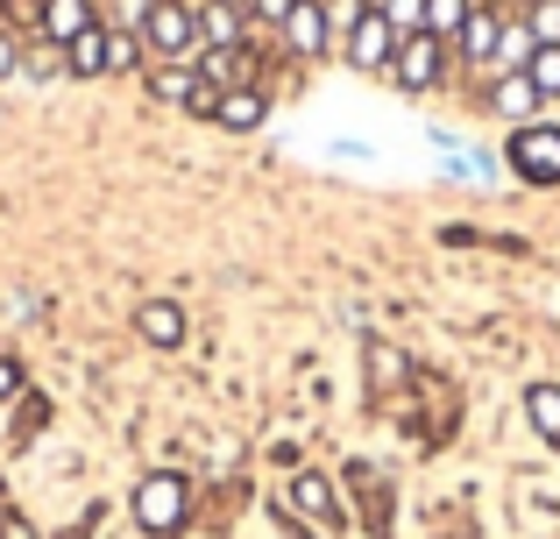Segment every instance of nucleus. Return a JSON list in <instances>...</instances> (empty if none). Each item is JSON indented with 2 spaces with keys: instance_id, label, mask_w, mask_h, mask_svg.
<instances>
[{
  "instance_id": "f257e3e1",
  "label": "nucleus",
  "mask_w": 560,
  "mask_h": 539,
  "mask_svg": "<svg viewBox=\"0 0 560 539\" xmlns=\"http://www.w3.org/2000/svg\"><path fill=\"white\" fill-rule=\"evenodd\" d=\"M136 36H142V50H150V65H191V57H199V8H185V0H150Z\"/></svg>"
},
{
  "instance_id": "f03ea898",
  "label": "nucleus",
  "mask_w": 560,
  "mask_h": 539,
  "mask_svg": "<svg viewBox=\"0 0 560 539\" xmlns=\"http://www.w3.org/2000/svg\"><path fill=\"white\" fill-rule=\"evenodd\" d=\"M128 504H136V526L150 532V539H171L191 518V483H185L178 469H156V476H142V483H136V497H128Z\"/></svg>"
},
{
  "instance_id": "7ed1b4c3",
  "label": "nucleus",
  "mask_w": 560,
  "mask_h": 539,
  "mask_svg": "<svg viewBox=\"0 0 560 539\" xmlns=\"http://www.w3.org/2000/svg\"><path fill=\"white\" fill-rule=\"evenodd\" d=\"M454 43H440V36H425V28H411L405 43H397V57H390V79L405 85V93H433V85H447V71H454Z\"/></svg>"
},
{
  "instance_id": "20e7f679",
  "label": "nucleus",
  "mask_w": 560,
  "mask_h": 539,
  "mask_svg": "<svg viewBox=\"0 0 560 539\" xmlns=\"http://www.w3.org/2000/svg\"><path fill=\"white\" fill-rule=\"evenodd\" d=\"M397 22L376 8V0H362L355 8V22H348V36H341V50H348V65L355 71H390V57H397Z\"/></svg>"
},
{
  "instance_id": "39448f33",
  "label": "nucleus",
  "mask_w": 560,
  "mask_h": 539,
  "mask_svg": "<svg viewBox=\"0 0 560 539\" xmlns=\"http://www.w3.org/2000/svg\"><path fill=\"white\" fill-rule=\"evenodd\" d=\"M504 164L518 171L525 185H560V128H553V121H525V128H511Z\"/></svg>"
},
{
  "instance_id": "423d86ee",
  "label": "nucleus",
  "mask_w": 560,
  "mask_h": 539,
  "mask_svg": "<svg viewBox=\"0 0 560 539\" xmlns=\"http://www.w3.org/2000/svg\"><path fill=\"white\" fill-rule=\"evenodd\" d=\"M284 504H291V518H305L313 532H341V490H334L319 469H299V476H291Z\"/></svg>"
},
{
  "instance_id": "0eeeda50",
  "label": "nucleus",
  "mask_w": 560,
  "mask_h": 539,
  "mask_svg": "<svg viewBox=\"0 0 560 539\" xmlns=\"http://www.w3.org/2000/svg\"><path fill=\"white\" fill-rule=\"evenodd\" d=\"M284 50L291 57H327V43H334V14H327V0H299V8L284 14Z\"/></svg>"
},
{
  "instance_id": "6e6552de",
  "label": "nucleus",
  "mask_w": 560,
  "mask_h": 539,
  "mask_svg": "<svg viewBox=\"0 0 560 539\" xmlns=\"http://www.w3.org/2000/svg\"><path fill=\"white\" fill-rule=\"evenodd\" d=\"M36 22H43V43H79L85 28H100V14H93V0H43L36 8Z\"/></svg>"
},
{
  "instance_id": "1a4fd4ad",
  "label": "nucleus",
  "mask_w": 560,
  "mask_h": 539,
  "mask_svg": "<svg viewBox=\"0 0 560 539\" xmlns=\"http://www.w3.org/2000/svg\"><path fill=\"white\" fill-rule=\"evenodd\" d=\"M242 36H248V8L199 0V50H242Z\"/></svg>"
},
{
  "instance_id": "9d476101",
  "label": "nucleus",
  "mask_w": 560,
  "mask_h": 539,
  "mask_svg": "<svg viewBox=\"0 0 560 539\" xmlns=\"http://www.w3.org/2000/svg\"><path fill=\"white\" fill-rule=\"evenodd\" d=\"M497 43H504V14H497V8H468L454 50H462L468 65H490V71H497Z\"/></svg>"
},
{
  "instance_id": "9b49d317",
  "label": "nucleus",
  "mask_w": 560,
  "mask_h": 539,
  "mask_svg": "<svg viewBox=\"0 0 560 539\" xmlns=\"http://www.w3.org/2000/svg\"><path fill=\"white\" fill-rule=\"evenodd\" d=\"M228 136H256L262 121H270V93L262 85H234V93H220V114H213Z\"/></svg>"
},
{
  "instance_id": "f8f14e48",
  "label": "nucleus",
  "mask_w": 560,
  "mask_h": 539,
  "mask_svg": "<svg viewBox=\"0 0 560 539\" xmlns=\"http://www.w3.org/2000/svg\"><path fill=\"white\" fill-rule=\"evenodd\" d=\"M136 333L150 348H185V305L178 298H142L136 305Z\"/></svg>"
},
{
  "instance_id": "ddd939ff",
  "label": "nucleus",
  "mask_w": 560,
  "mask_h": 539,
  "mask_svg": "<svg viewBox=\"0 0 560 539\" xmlns=\"http://www.w3.org/2000/svg\"><path fill=\"white\" fill-rule=\"evenodd\" d=\"M114 65V28H85L79 43H65V79H107Z\"/></svg>"
},
{
  "instance_id": "4468645a",
  "label": "nucleus",
  "mask_w": 560,
  "mask_h": 539,
  "mask_svg": "<svg viewBox=\"0 0 560 539\" xmlns=\"http://www.w3.org/2000/svg\"><path fill=\"white\" fill-rule=\"evenodd\" d=\"M490 107L497 114H504V121H533V107H539V85L533 79H525V71H497V79H490Z\"/></svg>"
},
{
  "instance_id": "2eb2a0df",
  "label": "nucleus",
  "mask_w": 560,
  "mask_h": 539,
  "mask_svg": "<svg viewBox=\"0 0 560 539\" xmlns=\"http://www.w3.org/2000/svg\"><path fill=\"white\" fill-rule=\"evenodd\" d=\"M525 419H533V433L547 447H560V384H533V390H525Z\"/></svg>"
},
{
  "instance_id": "dca6fc26",
  "label": "nucleus",
  "mask_w": 560,
  "mask_h": 539,
  "mask_svg": "<svg viewBox=\"0 0 560 539\" xmlns=\"http://www.w3.org/2000/svg\"><path fill=\"white\" fill-rule=\"evenodd\" d=\"M362 362H370V390H376V398L405 384V355H397L390 341H362Z\"/></svg>"
},
{
  "instance_id": "f3484780",
  "label": "nucleus",
  "mask_w": 560,
  "mask_h": 539,
  "mask_svg": "<svg viewBox=\"0 0 560 539\" xmlns=\"http://www.w3.org/2000/svg\"><path fill=\"white\" fill-rule=\"evenodd\" d=\"M533 50H539L533 22H504V43H497V71H525V65H533Z\"/></svg>"
},
{
  "instance_id": "a211bd4d",
  "label": "nucleus",
  "mask_w": 560,
  "mask_h": 539,
  "mask_svg": "<svg viewBox=\"0 0 560 539\" xmlns=\"http://www.w3.org/2000/svg\"><path fill=\"white\" fill-rule=\"evenodd\" d=\"M191 85H199V71H191V65H150V93L171 99V107H185Z\"/></svg>"
},
{
  "instance_id": "6ab92c4d",
  "label": "nucleus",
  "mask_w": 560,
  "mask_h": 539,
  "mask_svg": "<svg viewBox=\"0 0 560 539\" xmlns=\"http://www.w3.org/2000/svg\"><path fill=\"white\" fill-rule=\"evenodd\" d=\"M468 8H476V0H425V36L454 43V36H462V22H468Z\"/></svg>"
},
{
  "instance_id": "aec40b11",
  "label": "nucleus",
  "mask_w": 560,
  "mask_h": 539,
  "mask_svg": "<svg viewBox=\"0 0 560 539\" xmlns=\"http://www.w3.org/2000/svg\"><path fill=\"white\" fill-rule=\"evenodd\" d=\"M525 79L539 85V99H560V43H539L533 65H525Z\"/></svg>"
},
{
  "instance_id": "412c9836",
  "label": "nucleus",
  "mask_w": 560,
  "mask_h": 539,
  "mask_svg": "<svg viewBox=\"0 0 560 539\" xmlns=\"http://www.w3.org/2000/svg\"><path fill=\"white\" fill-rule=\"evenodd\" d=\"M136 65H150L142 36H136V28H114V65H107V71H136Z\"/></svg>"
},
{
  "instance_id": "4be33fe9",
  "label": "nucleus",
  "mask_w": 560,
  "mask_h": 539,
  "mask_svg": "<svg viewBox=\"0 0 560 539\" xmlns=\"http://www.w3.org/2000/svg\"><path fill=\"white\" fill-rule=\"evenodd\" d=\"M22 71H36V79H65V50H57V43H36V50H22Z\"/></svg>"
},
{
  "instance_id": "5701e85b",
  "label": "nucleus",
  "mask_w": 560,
  "mask_h": 539,
  "mask_svg": "<svg viewBox=\"0 0 560 539\" xmlns=\"http://www.w3.org/2000/svg\"><path fill=\"white\" fill-rule=\"evenodd\" d=\"M383 14L397 22V36H411V28H425V0H376Z\"/></svg>"
},
{
  "instance_id": "b1692460",
  "label": "nucleus",
  "mask_w": 560,
  "mask_h": 539,
  "mask_svg": "<svg viewBox=\"0 0 560 539\" xmlns=\"http://www.w3.org/2000/svg\"><path fill=\"white\" fill-rule=\"evenodd\" d=\"M533 36L539 43H560V0H539V8H533Z\"/></svg>"
},
{
  "instance_id": "393cba45",
  "label": "nucleus",
  "mask_w": 560,
  "mask_h": 539,
  "mask_svg": "<svg viewBox=\"0 0 560 539\" xmlns=\"http://www.w3.org/2000/svg\"><path fill=\"white\" fill-rule=\"evenodd\" d=\"M8 398H22V362L0 355V405H8Z\"/></svg>"
},
{
  "instance_id": "a878e982",
  "label": "nucleus",
  "mask_w": 560,
  "mask_h": 539,
  "mask_svg": "<svg viewBox=\"0 0 560 539\" xmlns=\"http://www.w3.org/2000/svg\"><path fill=\"white\" fill-rule=\"evenodd\" d=\"M14 71H22V43L0 28V79H14Z\"/></svg>"
},
{
  "instance_id": "bb28decb",
  "label": "nucleus",
  "mask_w": 560,
  "mask_h": 539,
  "mask_svg": "<svg viewBox=\"0 0 560 539\" xmlns=\"http://www.w3.org/2000/svg\"><path fill=\"white\" fill-rule=\"evenodd\" d=\"M291 8H299V0H256V8H248V14H262V22H270V28H284V14Z\"/></svg>"
},
{
  "instance_id": "cd10ccee",
  "label": "nucleus",
  "mask_w": 560,
  "mask_h": 539,
  "mask_svg": "<svg viewBox=\"0 0 560 539\" xmlns=\"http://www.w3.org/2000/svg\"><path fill=\"white\" fill-rule=\"evenodd\" d=\"M0 539H36V526L22 512H0Z\"/></svg>"
},
{
  "instance_id": "c85d7f7f",
  "label": "nucleus",
  "mask_w": 560,
  "mask_h": 539,
  "mask_svg": "<svg viewBox=\"0 0 560 539\" xmlns=\"http://www.w3.org/2000/svg\"><path fill=\"white\" fill-rule=\"evenodd\" d=\"M291 539H327V532H313V526H291Z\"/></svg>"
},
{
  "instance_id": "c756f323",
  "label": "nucleus",
  "mask_w": 560,
  "mask_h": 539,
  "mask_svg": "<svg viewBox=\"0 0 560 539\" xmlns=\"http://www.w3.org/2000/svg\"><path fill=\"white\" fill-rule=\"evenodd\" d=\"M228 8H256V0H228Z\"/></svg>"
},
{
  "instance_id": "7c9ffc66",
  "label": "nucleus",
  "mask_w": 560,
  "mask_h": 539,
  "mask_svg": "<svg viewBox=\"0 0 560 539\" xmlns=\"http://www.w3.org/2000/svg\"><path fill=\"white\" fill-rule=\"evenodd\" d=\"M36 8H43V0H36Z\"/></svg>"
}]
</instances>
